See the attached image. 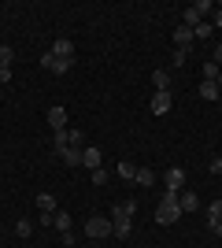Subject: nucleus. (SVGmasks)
Masks as SVG:
<instances>
[{"mask_svg":"<svg viewBox=\"0 0 222 248\" xmlns=\"http://www.w3.org/2000/svg\"><path fill=\"white\" fill-rule=\"evenodd\" d=\"M59 159H63L67 167H82V148H63V152H59Z\"/></svg>","mask_w":222,"mask_h":248,"instance_id":"dca6fc26","label":"nucleus"},{"mask_svg":"<svg viewBox=\"0 0 222 248\" xmlns=\"http://www.w3.org/2000/svg\"><path fill=\"white\" fill-rule=\"evenodd\" d=\"M133 211H137V204H133V200H118V204L111 207V222H122V218H130Z\"/></svg>","mask_w":222,"mask_h":248,"instance_id":"39448f33","label":"nucleus"},{"mask_svg":"<svg viewBox=\"0 0 222 248\" xmlns=\"http://www.w3.org/2000/svg\"><path fill=\"white\" fill-rule=\"evenodd\" d=\"M211 26H215V30H222V4L215 8V15H211Z\"/></svg>","mask_w":222,"mask_h":248,"instance_id":"c756f323","label":"nucleus"},{"mask_svg":"<svg viewBox=\"0 0 222 248\" xmlns=\"http://www.w3.org/2000/svg\"><path fill=\"white\" fill-rule=\"evenodd\" d=\"M211 63H215V67H222V41L215 45V56H211Z\"/></svg>","mask_w":222,"mask_h":248,"instance_id":"2f4dec72","label":"nucleus"},{"mask_svg":"<svg viewBox=\"0 0 222 248\" xmlns=\"http://www.w3.org/2000/svg\"><path fill=\"white\" fill-rule=\"evenodd\" d=\"M118 178H122V182H133V178H137V163H133V159H122V163H118Z\"/></svg>","mask_w":222,"mask_h":248,"instance_id":"2eb2a0df","label":"nucleus"},{"mask_svg":"<svg viewBox=\"0 0 222 248\" xmlns=\"http://www.w3.org/2000/svg\"><path fill=\"white\" fill-rule=\"evenodd\" d=\"M219 82H200V100H219Z\"/></svg>","mask_w":222,"mask_h":248,"instance_id":"a211bd4d","label":"nucleus"},{"mask_svg":"<svg viewBox=\"0 0 222 248\" xmlns=\"http://www.w3.org/2000/svg\"><path fill=\"white\" fill-rule=\"evenodd\" d=\"M71 148H82V130H71Z\"/></svg>","mask_w":222,"mask_h":248,"instance_id":"7c9ffc66","label":"nucleus"},{"mask_svg":"<svg viewBox=\"0 0 222 248\" xmlns=\"http://www.w3.org/2000/svg\"><path fill=\"white\" fill-rule=\"evenodd\" d=\"M11 82V71H4V67H0V85H8Z\"/></svg>","mask_w":222,"mask_h":248,"instance_id":"72a5a7b5","label":"nucleus"},{"mask_svg":"<svg viewBox=\"0 0 222 248\" xmlns=\"http://www.w3.org/2000/svg\"><path fill=\"white\" fill-rule=\"evenodd\" d=\"M100 159H104V155H100V148H82V167L85 170H100Z\"/></svg>","mask_w":222,"mask_h":248,"instance_id":"423d86ee","label":"nucleus"},{"mask_svg":"<svg viewBox=\"0 0 222 248\" xmlns=\"http://www.w3.org/2000/svg\"><path fill=\"white\" fill-rule=\"evenodd\" d=\"M211 230H215V237H222V222H215V226H211Z\"/></svg>","mask_w":222,"mask_h":248,"instance_id":"f704fd0d","label":"nucleus"},{"mask_svg":"<svg viewBox=\"0 0 222 248\" xmlns=\"http://www.w3.org/2000/svg\"><path fill=\"white\" fill-rule=\"evenodd\" d=\"M15 233H19V237H30V233H33V222H30V218H19V222H15Z\"/></svg>","mask_w":222,"mask_h":248,"instance_id":"393cba45","label":"nucleus"},{"mask_svg":"<svg viewBox=\"0 0 222 248\" xmlns=\"http://www.w3.org/2000/svg\"><path fill=\"white\" fill-rule=\"evenodd\" d=\"M170 41H174V48L189 52V48H192V30H189V26H178V30H174V37H170Z\"/></svg>","mask_w":222,"mask_h":248,"instance_id":"6e6552de","label":"nucleus"},{"mask_svg":"<svg viewBox=\"0 0 222 248\" xmlns=\"http://www.w3.org/2000/svg\"><path fill=\"white\" fill-rule=\"evenodd\" d=\"M63 148H71V130H52V152L59 155Z\"/></svg>","mask_w":222,"mask_h":248,"instance_id":"9b49d317","label":"nucleus"},{"mask_svg":"<svg viewBox=\"0 0 222 248\" xmlns=\"http://www.w3.org/2000/svg\"><path fill=\"white\" fill-rule=\"evenodd\" d=\"M219 89H222V71H219Z\"/></svg>","mask_w":222,"mask_h":248,"instance_id":"c9c22d12","label":"nucleus"},{"mask_svg":"<svg viewBox=\"0 0 222 248\" xmlns=\"http://www.w3.org/2000/svg\"><path fill=\"white\" fill-rule=\"evenodd\" d=\"M52 215H56V211H41V215H37V226H48V230H52Z\"/></svg>","mask_w":222,"mask_h":248,"instance_id":"cd10ccee","label":"nucleus"},{"mask_svg":"<svg viewBox=\"0 0 222 248\" xmlns=\"http://www.w3.org/2000/svg\"><path fill=\"white\" fill-rule=\"evenodd\" d=\"M111 233H115L118 241H130V237H133V226H130V218H122V222H115V226H111Z\"/></svg>","mask_w":222,"mask_h":248,"instance_id":"f3484780","label":"nucleus"},{"mask_svg":"<svg viewBox=\"0 0 222 248\" xmlns=\"http://www.w3.org/2000/svg\"><path fill=\"white\" fill-rule=\"evenodd\" d=\"M178 207H181V215H185V211H196V207H200V197H196L192 189H181L178 193Z\"/></svg>","mask_w":222,"mask_h":248,"instance_id":"0eeeda50","label":"nucleus"},{"mask_svg":"<svg viewBox=\"0 0 222 248\" xmlns=\"http://www.w3.org/2000/svg\"><path fill=\"white\" fill-rule=\"evenodd\" d=\"M41 67H44V71H52V74H67L74 67V60H59V56H52V52H44V56H41Z\"/></svg>","mask_w":222,"mask_h":248,"instance_id":"7ed1b4c3","label":"nucleus"},{"mask_svg":"<svg viewBox=\"0 0 222 248\" xmlns=\"http://www.w3.org/2000/svg\"><path fill=\"white\" fill-rule=\"evenodd\" d=\"M11 63H15V48H11V45H0V67L11 71Z\"/></svg>","mask_w":222,"mask_h":248,"instance_id":"5701e85b","label":"nucleus"},{"mask_svg":"<svg viewBox=\"0 0 222 248\" xmlns=\"http://www.w3.org/2000/svg\"><path fill=\"white\" fill-rule=\"evenodd\" d=\"M111 218H104V215H89L85 218V237H93V241H100V237H111Z\"/></svg>","mask_w":222,"mask_h":248,"instance_id":"f03ea898","label":"nucleus"},{"mask_svg":"<svg viewBox=\"0 0 222 248\" xmlns=\"http://www.w3.org/2000/svg\"><path fill=\"white\" fill-rule=\"evenodd\" d=\"M141 189H148V186H156V170L152 167H137V178H133Z\"/></svg>","mask_w":222,"mask_h":248,"instance_id":"ddd939ff","label":"nucleus"},{"mask_svg":"<svg viewBox=\"0 0 222 248\" xmlns=\"http://www.w3.org/2000/svg\"><path fill=\"white\" fill-rule=\"evenodd\" d=\"M52 230L67 233V230H71V215H67V211H56V215H52Z\"/></svg>","mask_w":222,"mask_h":248,"instance_id":"aec40b11","label":"nucleus"},{"mask_svg":"<svg viewBox=\"0 0 222 248\" xmlns=\"http://www.w3.org/2000/svg\"><path fill=\"white\" fill-rule=\"evenodd\" d=\"M207 167H211V174H222V159H211Z\"/></svg>","mask_w":222,"mask_h":248,"instance_id":"473e14b6","label":"nucleus"},{"mask_svg":"<svg viewBox=\"0 0 222 248\" xmlns=\"http://www.w3.org/2000/svg\"><path fill=\"white\" fill-rule=\"evenodd\" d=\"M219 71H222V67H215V63H204V67H200V78H204V82H219Z\"/></svg>","mask_w":222,"mask_h":248,"instance_id":"b1692460","label":"nucleus"},{"mask_svg":"<svg viewBox=\"0 0 222 248\" xmlns=\"http://www.w3.org/2000/svg\"><path fill=\"white\" fill-rule=\"evenodd\" d=\"M89 174H93V186H104V182H107V170H104V167H100V170H89Z\"/></svg>","mask_w":222,"mask_h":248,"instance_id":"c85d7f7f","label":"nucleus"},{"mask_svg":"<svg viewBox=\"0 0 222 248\" xmlns=\"http://www.w3.org/2000/svg\"><path fill=\"white\" fill-rule=\"evenodd\" d=\"M37 211H59L52 193H37Z\"/></svg>","mask_w":222,"mask_h":248,"instance_id":"6ab92c4d","label":"nucleus"},{"mask_svg":"<svg viewBox=\"0 0 222 248\" xmlns=\"http://www.w3.org/2000/svg\"><path fill=\"white\" fill-rule=\"evenodd\" d=\"M59 241H63V248H71V245H78V233L67 230V233H59Z\"/></svg>","mask_w":222,"mask_h":248,"instance_id":"bb28decb","label":"nucleus"},{"mask_svg":"<svg viewBox=\"0 0 222 248\" xmlns=\"http://www.w3.org/2000/svg\"><path fill=\"white\" fill-rule=\"evenodd\" d=\"M163 182H167V189H185V167H167Z\"/></svg>","mask_w":222,"mask_h":248,"instance_id":"20e7f679","label":"nucleus"},{"mask_svg":"<svg viewBox=\"0 0 222 248\" xmlns=\"http://www.w3.org/2000/svg\"><path fill=\"white\" fill-rule=\"evenodd\" d=\"M152 85H156V93H170V71H156Z\"/></svg>","mask_w":222,"mask_h":248,"instance_id":"4468645a","label":"nucleus"},{"mask_svg":"<svg viewBox=\"0 0 222 248\" xmlns=\"http://www.w3.org/2000/svg\"><path fill=\"white\" fill-rule=\"evenodd\" d=\"M52 56H59V60H74V41L56 37V41H52Z\"/></svg>","mask_w":222,"mask_h":248,"instance_id":"1a4fd4ad","label":"nucleus"},{"mask_svg":"<svg viewBox=\"0 0 222 248\" xmlns=\"http://www.w3.org/2000/svg\"><path fill=\"white\" fill-rule=\"evenodd\" d=\"M67 119H71L67 108H48V126L52 130H67Z\"/></svg>","mask_w":222,"mask_h":248,"instance_id":"9d476101","label":"nucleus"},{"mask_svg":"<svg viewBox=\"0 0 222 248\" xmlns=\"http://www.w3.org/2000/svg\"><path fill=\"white\" fill-rule=\"evenodd\" d=\"M185 63H189V52L174 48V56H170V67H185Z\"/></svg>","mask_w":222,"mask_h":248,"instance_id":"a878e982","label":"nucleus"},{"mask_svg":"<svg viewBox=\"0 0 222 248\" xmlns=\"http://www.w3.org/2000/svg\"><path fill=\"white\" fill-rule=\"evenodd\" d=\"M148 108H152V115H167L170 111V93H156Z\"/></svg>","mask_w":222,"mask_h":248,"instance_id":"f8f14e48","label":"nucleus"},{"mask_svg":"<svg viewBox=\"0 0 222 248\" xmlns=\"http://www.w3.org/2000/svg\"><path fill=\"white\" fill-rule=\"evenodd\" d=\"M211 33H215V26H211V22H200V26H192V41H207Z\"/></svg>","mask_w":222,"mask_h":248,"instance_id":"4be33fe9","label":"nucleus"},{"mask_svg":"<svg viewBox=\"0 0 222 248\" xmlns=\"http://www.w3.org/2000/svg\"><path fill=\"white\" fill-rule=\"evenodd\" d=\"M215 222H222V200L207 204V226H215Z\"/></svg>","mask_w":222,"mask_h":248,"instance_id":"412c9836","label":"nucleus"},{"mask_svg":"<svg viewBox=\"0 0 222 248\" xmlns=\"http://www.w3.org/2000/svg\"><path fill=\"white\" fill-rule=\"evenodd\" d=\"M178 193H181V189H167V193H163V200H159V207H156V222H159V226H174V222L181 218Z\"/></svg>","mask_w":222,"mask_h":248,"instance_id":"f257e3e1","label":"nucleus"}]
</instances>
